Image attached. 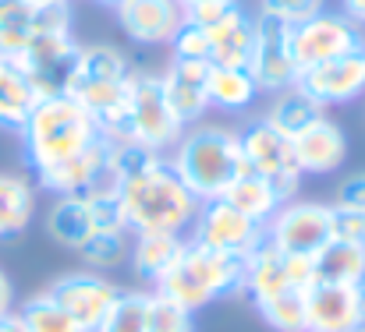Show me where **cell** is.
Segmentation results:
<instances>
[{"instance_id":"6da1fadb","label":"cell","mask_w":365,"mask_h":332,"mask_svg":"<svg viewBox=\"0 0 365 332\" xmlns=\"http://www.w3.org/2000/svg\"><path fill=\"white\" fill-rule=\"evenodd\" d=\"M110 188L124 209L131 233H178L188 237L202 202L174 173L170 159L138 145L118 141Z\"/></svg>"},{"instance_id":"7a4b0ae2","label":"cell","mask_w":365,"mask_h":332,"mask_svg":"<svg viewBox=\"0 0 365 332\" xmlns=\"http://www.w3.org/2000/svg\"><path fill=\"white\" fill-rule=\"evenodd\" d=\"M103 134L107 131L100 127V120L78 100H71L68 92H50L39 100V107L29 113V120L18 131L21 159L32 170V177H39V173H50V170L78 159Z\"/></svg>"},{"instance_id":"3957f363","label":"cell","mask_w":365,"mask_h":332,"mask_svg":"<svg viewBox=\"0 0 365 332\" xmlns=\"http://www.w3.org/2000/svg\"><path fill=\"white\" fill-rule=\"evenodd\" d=\"M167 159L199 202L220 198L227 191V184L242 170H248L242 152V134L235 127L210 124V120H199V124L185 127V134L167 152Z\"/></svg>"},{"instance_id":"277c9868","label":"cell","mask_w":365,"mask_h":332,"mask_svg":"<svg viewBox=\"0 0 365 332\" xmlns=\"http://www.w3.org/2000/svg\"><path fill=\"white\" fill-rule=\"evenodd\" d=\"M245 262L248 258L217 251V247H206V244L185 237L181 255L153 283V290L199 315L202 308H210L217 301H227V297L245 294Z\"/></svg>"},{"instance_id":"5b68a950","label":"cell","mask_w":365,"mask_h":332,"mask_svg":"<svg viewBox=\"0 0 365 332\" xmlns=\"http://www.w3.org/2000/svg\"><path fill=\"white\" fill-rule=\"evenodd\" d=\"M131 78H135V64L121 46H114V43H82L71 68H68V78H64L61 92L78 100L100 120V127L107 134H114V127L124 117Z\"/></svg>"},{"instance_id":"8992f818","label":"cell","mask_w":365,"mask_h":332,"mask_svg":"<svg viewBox=\"0 0 365 332\" xmlns=\"http://www.w3.org/2000/svg\"><path fill=\"white\" fill-rule=\"evenodd\" d=\"M181 134H185V120L167 103L160 75L135 68V78H131V89H128V103H124V117L110 138L121 141V145H138V149L167 156L178 145Z\"/></svg>"},{"instance_id":"52a82bcc","label":"cell","mask_w":365,"mask_h":332,"mask_svg":"<svg viewBox=\"0 0 365 332\" xmlns=\"http://www.w3.org/2000/svg\"><path fill=\"white\" fill-rule=\"evenodd\" d=\"M365 43V28H359L341 7H323L312 18H305L302 25H291V50H294V64L298 75L309 68H319L355 46Z\"/></svg>"},{"instance_id":"ba28073f","label":"cell","mask_w":365,"mask_h":332,"mask_svg":"<svg viewBox=\"0 0 365 332\" xmlns=\"http://www.w3.org/2000/svg\"><path fill=\"white\" fill-rule=\"evenodd\" d=\"M242 134V152H245V166L259 177H266L287 202L298 198L302 188V170L294 159V145L284 131H277L273 124H266L262 117H255L248 127L238 131Z\"/></svg>"},{"instance_id":"9c48e42d","label":"cell","mask_w":365,"mask_h":332,"mask_svg":"<svg viewBox=\"0 0 365 332\" xmlns=\"http://www.w3.org/2000/svg\"><path fill=\"white\" fill-rule=\"evenodd\" d=\"M266 240L284 255H316L334 240V205L316 198H291L266 223Z\"/></svg>"},{"instance_id":"30bf717a","label":"cell","mask_w":365,"mask_h":332,"mask_svg":"<svg viewBox=\"0 0 365 332\" xmlns=\"http://www.w3.org/2000/svg\"><path fill=\"white\" fill-rule=\"evenodd\" d=\"M61 28H75L71 4L0 0V57L21 60L39 36L61 32Z\"/></svg>"},{"instance_id":"8fae6325","label":"cell","mask_w":365,"mask_h":332,"mask_svg":"<svg viewBox=\"0 0 365 332\" xmlns=\"http://www.w3.org/2000/svg\"><path fill=\"white\" fill-rule=\"evenodd\" d=\"M46 294H50L86 332H96L100 322L110 315V308L118 304L121 287H118L110 276H103V272L75 269V272H64V276L50 279Z\"/></svg>"},{"instance_id":"7c38bea8","label":"cell","mask_w":365,"mask_h":332,"mask_svg":"<svg viewBox=\"0 0 365 332\" xmlns=\"http://www.w3.org/2000/svg\"><path fill=\"white\" fill-rule=\"evenodd\" d=\"M248 71H252L259 92H266V96L298 82V64H294V50H291V25L255 11V43H252Z\"/></svg>"},{"instance_id":"4fadbf2b","label":"cell","mask_w":365,"mask_h":332,"mask_svg":"<svg viewBox=\"0 0 365 332\" xmlns=\"http://www.w3.org/2000/svg\"><path fill=\"white\" fill-rule=\"evenodd\" d=\"M188 237L206 244V247L248 258L259 244H266V226L248 220L245 213H238L235 205H227L224 198H213V202H202V209H199V216L192 223Z\"/></svg>"},{"instance_id":"5bb4252c","label":"cell","mask_w":365,"mask_h":332,"mask_svg":"<svg viewBox=\"0 0 365 332\" xmlns=\"http://www.w3.org/2000/svg\"><path fill=\"white\" fill-rule=\"evenodd\" d=\"M365 329V279L362 283H312L305 290V332H362Z\"/></svg>"},{"instance_id":"9a60e30c","label":"cell","mask_w":365,"mask_h":332,"mask_svg":"<svg viewBox=\"0 0 365 332\" xmlns=\"http://www.w3.org/2000/svg\"><path fill=\"white\" fill-rule=\"evenodd\" d=\"M305 96H312L323 110H334V107H348L355 100L365 96V43L319 64V68H309L298 75L294 82Z\"/></svg>"},{"instance_id":"2e32d148","label":"cell","mask_w":365,"mask_h":332,"mask_svg":"<svg viewBox=\"0 0 365 332\" xmlns=\"http://www.w3.org/2000/svg\"><path fill=\"white\" fill-rule=\"evenodd\" d=\"M121 32L135 46H170L178 28L185 25V7L181 0H121L114 7Z\"/></svg>"},{"instance_id":"e0dca14e","label":"cell","mask_w":365,"mask_h":332,"mask_svg":"<svg viewBox=\"0 0 365 332\" xmlns=\"http://www.w3.org/2000/svg\"><path fill=\"white\" fill-rule=\"evenodd\" d=\"M291 145H294L302 177H327V173L341 170L348 159V134L330 113H319L312 124H305L298 134H291Z\"/></svg>"},{"instance_id":"ac0fdd59","label":"cell","mask_w":365,"mask_h":332,"mask_svg":"<svg viewBox=\"0 0 365 332\" xmlns=\"http://www.w3.org/2000/svg\"><path fill=\"white\" fill-rule=\"evenodd\" d=\"M160 85L174 113L185 120V127L199 124L210 113V60H188L170 57L160 71Z\"/></svg>"},{"instance_id":"d6986e66","label":"cell","mask_w":365,"mask_h":332,"mask_svg":"<svg viewBox=\"0 0 365 332\" xmlns=\"http://www.w3.org/2000/svg\"><path fill=\"white\" fill-rule=\"evenodd\" d=\"M210 36V64L217 68H248L252 43H255V14L235 4L220 21L202 25Z\"/></svg>"},{"instance_id":"ffe728a7","label":"cell","mask_w":365,"mask_h":332,"mask_svg":"<svg viewBox=\"0 0 365 332\" xmlns=\"http://www.w3.org/2000/svg\"><path fill=\"white\" fill-rule=\"evenodd\" d=\"M43 230H46V237L57 247L78 251L96 233L89 195H61V198H53L50 209H46V216H43Z\"/></svg>"},{"instance_id":"44dd1931","label":"cell","mask_w":365,"mask_h":332,"mask_svg":"<svg viewBox=\"0 0 365 332\" xmlns=\"http://www.w3.org/2000/svg\"><path fill=\"white\" fill-rule=\"evenodd\" d=\"M39 100H43V89L36 85V78L18 60L0 57V127L18 134L29 113L39 107Z\"/></svg>"},{"instance_id":"7402d4cb","label":"cell","mask_w":365,"mask_h":332,"mask_svg":"<svg viewBox=\"0 0 365 332\" xmlns=\"http://www.w3.org/2000/svg\"><path fill=\"white\" fill-rule=\"evenodd\" d=\"M39 188L29 173L0 170V240H14L36 220Z\"/></svg>"},{"instance_id":"603a6c76","label":"cell","mask_w":365,"mask_h":332,"mask_svg":"<svg viewBox=\"0 0 365 332\" xmlns=\"http://www.w3.org/2000/svg\"><path fill=\"white\" fill-rule=\"evenodd\" d=\"M227 205H235L238 213H245L248 220H255V223H266L277 216V209L287 202L266 177H259V173H252V170H242L231 184H227V191L220 195Z\"/></svg>"},{"instance_id":"cb8c5ba5","label":"cell","mask_w":365,"mask_h":332,"mask_svg":"<svg viewBox=\"0 0 365 332\" xmlns=\"http://www.w3.org/2000/svg\"><path fill=\"white\" fill-rule=\"evenodd\" d=\"M181 244H185V237H178V233H135L128 265L135 269L138 279L156 283L181 255Z\"/></svg>"},{"instance_id":"d4e9b609","label":"cell","mask_w":365,"mask_h":332,"mask_svg":"<svg viewBox=\"0 0 365 332\" xmlns=\"http://www.w3.org/2000/svg\"><path fill=\"white\" fill-rule=\"evenodd\" d=\"M259 85L248 68H217L210 64V110L245 113L259 100Z\"/></svg>"},{"instance_id":"484cf974","label":"cell","mask_w":365,"mask_h":332,"mask_svg":"<svg viewBox=\"0 0 365 332\" xmlns=\"http://www.w3.org/2000/svg\"><path fill=\"white\" fill-rule=\"evenodd\" d=\"M316 283H362L365 279V244L330 240L312 255Z\"/></svg>"},{"instance_id":"4316f807","label":"cell","mask_w":365,"mask_h":332,"mask_svg":"<svg viewBox=\"0 0 365 332\" xmlns=\"http://www.w3.org/2000/svg\"><path fill=\"white\" fill-rule=\"evenodd\" d=\"M319 113H327V110H323L312 96H305L298 85H287V89H280V92L269 96V103H266V110H262V120L273 124L277 131H284V134L291 138V134H298L305 124H312Z\"/></svg>"},{"instance_id":"83f0119b","label":"cell","mask_w":365,"mask_h":332,"mask_svg":"<svg viewBox=\"0 0 365 332\" xmlns=\"http://www.w3.org/2000/svg\"><path fill=\"white\" fill-rule=\"evenodd\" d=\"M131 237H135L131 230H100V233H93L75 255L82 258L86 269L110 276L114 269L128 265V258H131Z\"/></svg>"},{"instance_id":"f1b7e54d","label":"cell","mask_w":365,"mask_h":332,"mask_svg":"<svg viewBox=\"0 0 365 332\" xmlns=\"http://www.w3.org/2000/svg\"><path fill=\"white\" fill-rule=\"evenodd\" d=\"M18 315H21V322L29 326V332H86L46 290H39V294H32L29 301H21Z\"/></svg>"},{"instance_id":"f546056e","label":"cell","mask_w":365,"mask_h":332,"mask_svg":"<svg viewBox=\"0 0 365 332\" xmlns=\"http://www.w3.org/2000/svg\"><path fill=\"white\" fill-rule=\"evenodd\" d=\"M149 297L153 290H121L118 304L96 332H149Z\"/></svg>"},{"instance_id":"4dcf8cb0","label":"cell","mask_w":365,"mask_h":332,"mask_svg":"<svg viewBox=\"0 0 365 332\" xmlns=\"http://www.w3.org/2000/svg\"><path fill=\"white\" fill-rule=\"evenodd\" d=\"M255 311L273 332H305V290H284L255 304Z\"/></svg>"},{"instance_id":"1f68e13d","label":"cell","mask_w":365,"mask_h":332,"mask_svg":"<svg viewBox=\"0 0 365 332\" xmlns=\"http://www.w3.org/2000/svg\"><path fill=\"white\" fill-rule=\"evenodd\" d=\"M149 332H195V311L153 290L149 297Z\"/></svg>"},{"instance_id":"d6a6232c","label":"cell","mask_w":365,"mask_h":332,"mask_svg":"<svg viewBox=\"0 0 365 332\" xmlns=\"http://www.w3.org/2000/svg\"><path fill=\"white\" fill-rule=\"evenodd\" d=\"M170 57H188V60H210V36H206V28L202 25H195V21H188L185 18V25L178 28V36L170 39Z\"/></svg>"},{"instance_id":"836d02e7","label":"cell","mask_w":365,"mask_h":332,"mask_svg":"<svg viewBox=\"0 0 365 332\" xmlns=\"http://www.w3.org/2000/svg\"><path fill=\"white\" fill-rule=\"evenodd\" d=\"M327 0H259V14H269L284 25H302L316 11H323Z\"/></svg>"},{"instance_id":"e575fe53","label":"cell","mask_w":365,"mask_h":332,"mask_svg":"<svg viewBox=\"0 0 365 332\" xmlns=\"http://www.w3.org/2000/svg\"><path fill=\"white\" fill-rule=\"evenodd\" d=\"M330 205H334V209H348V213H362L365 216V170L348 173V177L337 184Z\"/></svg>"},{"instance_id":"d590c367","label":"cell","mask_w":365,"mask_h":332,"mask_svg":"<svg viewBox=\"0 0 365 332\" xmlns=\"http://www.w3.org/2000/svg\"><path fill=\"white\" fill-rule=\"evenodd\" d=\"M334 240H351V244H365V216H362V213L334 209Z\"/></svg>"},{"instance_id":"8d00e7d4","label":"cell","mask_w":365,"mask_h":332,"mask_svg":"<svg viewBox=\"0 0 365 332\" xmlns=\"http://www.w3.org/2000/svg\"><path fill=\"white\" fill-rule=\"evenodd\" d=\"M18 311V294H14V283L7 279V272L0 269V318Z\"/></svg>"},{"instance_id":"74e56055","label":"cell","mask_w":365,"mask_h":332,"mask_svg":"<svg viewBox=\"0 0 365 332\" xmlns=\"http://www.w3.org/2000/svg\"><path fill=\"white\" fill-rule=\"evenodd\" d=\"M341 11H344L359 28H365V0H341Z\"/></svg>"},{"instance_id":"f35d334b","label":"cell","mask_w":365,"mask_h":332,"mask_svg":"<svg viewBox=\"0 0 365 332\" xmlns=\"http://www.w3.org/2000/svg\"><path fill=\"white\" fill-rule=\"evenodd\" d=\"M0 332H29V326L21 322V315H18V311H11V315H4V318H0Z\"/></svg>"},{"instance_id":"ab89813d","label":"cell","mask_w":365,"mask_h":332,"mask_svg":"<svg viewBox=\"0 0 365 332\" xmlns=\"http://www.w3.org/2000/svg\"><path fill=\"white\" fill-rule=\"evenodd\" d=\"M93 4H103V7H110V11H114V7H118L121 0H93Z\"/></svg>"},{"instance_id":"60d3db41","label":"cell","mask_w":365,"mask_h":332,"mask_svg":"<svg viewBox=\"0 0 365 332\" xmlns=\"http://www.w3.org/2000/svg\"><path fill=\"white\" fill-rule=\"evenodd\" d=\"M36 4H71V0H36Z\"/></svg>"},{"instance_id":"b9f144b4","label":"cell","mask_w":365,"mask_h":332,"mask_svg":"<svg viewBox=\"0 0 365 332\" xmlns=\"http://www.w3.org/2000/svg\"><path fill=\"white\" fill-rule=\"evenodd\" d=\"M192 4H199V0H181V7H192Z\"/></svg>"},{"instance_id":"7bdbcfd3","label":"cell","mask_w":365,"mask_h":332,"mask_svg":"<svg viewBox=\"0 0 365 332\" xmlns=\"http://www.w3.org/2000/svg\"><path fill=\"white\" fill-rule=\"evenodd\" d=\"M362 332H365V329H362Z\"/></svg>"}]
</instances>
